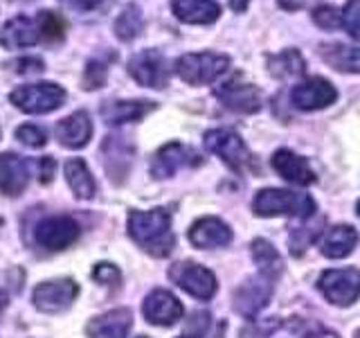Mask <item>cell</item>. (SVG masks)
I'll use <instances>...</instances> for the list:
<instances>
[{
	"label": "cell",
	"mask_w": 360,
	"mask_h": 338,
	"mask_svg": "<svg viewBox=\"0 0 360 338\" xmlns=\"http://www.w3.org/2000/svg\"><path fill=\"white\" fill-rule=\"evenodd\" d=\"M129 234L142 251L153 257H167L174 251L176 237L172 232V214L165 208L155 210H131L129 214Z\"/></svg>",
	"instance_id": "cell-1"
},
{
	"label": "cell",
	"mask_w": 360,
	"mask_h": 338,
	"mask_svg": "<svg viewBox=\"0 0 360 338\" xmlns=\"http://www.w3.org/2000/svg\"><path fill=\"white\" fill-rule=\"evenodd\" d=\"M252 210L257 217H297L302 221H309L318 206L309 194H300V192L290 189H279V187H268L259 189L252 201Z\"/></svg>",
	"instance_id": "cell-2"
},
{
	"label": "cell",
	"mask_w": 360,
	"mask_h": 338,
	"mask_svg": "<svg viewBox=\"0 0 360 338\" xmlns=\"http://www.w3.org/2000/svg\"><path fill=\"white\" fill-rule=\"evenodd\" d=\"M230 59L214 52H194L183 54L176 61V75L191 86H205L217 82L221 75L228 73Z\"/></svg>",
	"instance_id": "cell-3"
},
{
	"label": "cell",
	"mask_w": 360,
	"mask_h": 338,
	"mask_svg": "<svg viewBox=\"0 0 360 338\" xmlns=\"http://www.w3.org/2000/svg\"><path fill=\"white\" fill-rule=\"evenodd\" d=\"M9 101L16 108L32 113V115H43V113H50L54 108L63 106L65 90L61 86L52 84V82L27 84V86L16 88L14 93L9 95Z\"/></svg>",
	"instance_id": "cell-4"
},
{
	"label": "cell",
	"mask_w": 360,
	"mask_h": 338,
	"mask_svg": "<svg viewBox=\"0 0 360 338\" xmlns=\"http://www.w3.org/2000/svg\"><path fill=\"white\" fill-rule=\"evenodd\" d=\"M322 296L338 307H349L360 296V270L358 268H329L318 280Z\"/></svg>",
	"instance_id": "cell-5"
},
{
	"label": "cell",
	"mask_w": 360,
	"mask_h": 338,
	"mask_svg": "<svg viewBox=\"0 0 360 338\" xmlns=\"http://www.w3.org/2000/svg\"><path fill=\"white\" fill-rule=\"evenodd\" d=\"M205 146L207 151L217 154L221 161L234 172H243L248 165L252 163V156L248 151L245 142L241 140L239 133L232 129H212L205 133Z\"/></svg>",
	"instance_id": "cell-6"
},
{
	"label": "cell",
	"mask_w": 360,
	"mask_h": 338,
	"mask_svg": "<svg viewBox=\"0 0 360 338\" xmlns=\"http://www.w3.org/2000/svg\"><path fill=\"white\" fill-rule=\"evenodd\" d=\"M169 277H172L174 284H178L185 293L194 296L198 300H210L214 298L219 284H217V275L212 273L210 268L200 266L196 262H178L169 268Z\"/></svg>",
	"instance_id": "cell-7"
},
{
	"label": "cell",
	"mask_w": 360,
	"mask_h": 338,
	"mask_svg": "<svg viewBox=\"0 0 360 338\" xmlns=\"http://www.w3.org/2000/svg\"><path fill=\"white\" fill-rule=\"evenodd\" d=\"M77 296H79L77 282L63 277V280H50L39 284L32 293V300L37 304V309L45 313H61L70 307Z\"/></svg>",
	"instance_id": "cell-8"
},
{
	"label": "cell",
	"mask_w": 360,
	"mask_h": 338,
	"mask_svg": "<svg viewBox=\"0 0 360 338\" xmlns=\"http://www.w3.org/2000/svg\"><path fill=\"white\" fill-rule=\"evenodd\" d=\"M129 73L140 86L165 88L169 82V63L158 50H142L129 61Z\"/></svg>",
	"instance_id": "cell-9"
},
{
	"label": "cell",
	"mask_w": 360,
	"mask_h": 338,
	"mask_svg": "<svg viewBox=\"0 0 360 338\" xmlns=\"http://www.w3.org/2000/svg\"><path fill=\"white\" fill-rule=\"evenodd\" d=\"M214 93H217V97L221 99V104L225 108L236 111V113H257L264 104L262 90L252 84L241 82L239 75L234 79H228L225 84H221Z\"/></svg>",
	"instance_id": "cell-10"
},
{
	"label": "cell",
	"mask_w": 360,
	"mask_h": 338,
	"mask_svg": "<svg viewBox=\"0 0 360 338\" xmlns=\"http://www.w3.org/2000/svg\"><path fill=\"white\" fill-rule=\"evenodd\" d=\"M270 296H273V280L259 273L255 277H248L234 291V309L245 318H255L268 304Z\"/></svg>",
	"instance_id": "cell-11"
},
{
	"label": "cell",
	"mask_w": 360,
	"mask_h": 338,
	"mask_svg": "<svg viewBox=\"0 0 360 338\" xmlns=\"http://www.w3.org/2000/svg\"><path fill=\"white\" fill-rule=\"evenodd\" d=\"M79 239V223L72 217H50L37 225V242L48 251H65Z\"/></svg>",
	"instance_id": "cell-12"
},
{
	"label": "cell",
	"mask_w": 360,
	"mask_h": 338,
	"mask_svg": "<svg viewBox=\"0 0 360 338\" xmlns=\"http://www.w3.org/2000/svg\"><path fill=\"white\" fill-rule=\"evenodd\" d=\"M338 97L335 86L324 77H311L307 82L297 84L292 88L290 99L300 111H318L331 106Z\"/></svg>",
	"instance_id": "cell-13"
},
{
	"label": "cell",
	"mask_w": 360,
	"mask_h": 338,
	"mask_svg": "<svg viewBox=\"0 0 360 338\" xmlns=\"http://www.w3.org/2000/svg\"><path fill=\"white\" fill-rule=\"evenodd\" d=\"M142 313L151 325L172 327V325H176L180 318H183L185 309H183V304H180V300L174 296V293H169L165 289H155V291L149 293V296H146V300L142 304Z\"/></svg>",
	"instance_id": "cell-14"
},
{
	"label": "cell",
	"mask_w": 360,
	"mask_h": 338,
	"mask_svg": "<svg viewBox=\"0 0 360 338\" xmlns=\"http://www.w3.org/2000/svg\"><path fill=\"white\" fill-rule=\"evenodd\" d=\"M189 165H200V156L180 142H169L153 154L151 174L155 178H169V176H174L178 169L189 167Z\"/></svg>",
	"instance_id": "cell-15"
},
{
	"label": "cell",
	"mask_w": 360,
	"mask_h": 338,
	"mask_svg": "<svg viewBox=\"0 0 360 338\" xmlns=\"http://www.w3.org/2000/svg\"><path fill=\"white\" fill-rule=\"evenodd\" d=\"M189 242L200 251H210V248H223L232 242L230 225L221 221L219 217H200L198 221L191 223L187 232Z\"/></svg>",
	"instance_id": "cell-16"
},
{
	"label": "cell",
	"mask_w": 360,
	"mask_h": 338,
	"mask_svg": "<svg viewBox=\"0 0 360 338\" xmlns=\"http://www.w3.org/2000/svg\"><path fill=\"white\" fill-rule=\"evenodd\" d=\"M273 167L281 178L288 180V183H292V185L307 187V185H313L315 180H318L311 165L304 161V158H300L297 154H292L290 149L275 151L273 154Z\"/></svg>",
	"instance_id": "cell-17"
},
{
	"label": "cell",
	"mask_w": 360,
	"mask_h": 338,
	"mask_svg": "<svg viewBox=\"0 0 360 338\" xmlns=\"http://www.w3.org/2000/svg\"><path fill=\"white\" fill-rule=\"evenodd\" d=\"M30 183V165L18 154H0V189L7 196H18Z\"/></svg>",
	"instance_id": "cell-18"
},
{
	"label": "cell",
	"mask_w": 360,
	"mask_h": 338,
	"mask_svg": "<svg viewBox=\"0 0 360 338\" xmlns=\"http://www.w3.org/2000/svg\"><path fill=\"white\" fill-rule=\"evenodd\" d=\"M133 327L131 309H112L88 323L86 332L90 338H127Z\"/></svg>",
	"instance_id": "cell-19"
},
{
	"label": "cell",
	"mask_w": 360,
	"mask_h": 338,
	"mask_svg": "<svg viewBox=\"0 0 360 338\" xmlns=\"http://www.w3.org/2000/svg\"><path fill=\"white\" fill-rule=\"evenodd\" d=\"M90 138H93V122L84 111H77L56 124V140L68 149H82Z\"/></svg>",
	"instance_id": "cell-20"
},
{
	"label": "cell",
	"mask_w": 360,
	"mask_h": 338,
	"mask_svg": "<svg viewBox=\"0 0 360 338\" xmlns=\"http://www.w3.org/2000/svg\"><path fill=\"white\" fill-rule=\"evenodd\" d=\"M155 108L153 101L146 99H117L106 101L101 106V118L106 124H127V122H140Z\"/></svg>",
	"instance_id": "cell-21"
},
{
	"label": "cell",
	"mask_w": 360,
	"mask_h": 338,
	"mask_svg": "<svg viewBox=\"0 0 360 338\" xmlns=\"http://www.w3.org/2000/svg\"><path fill=\"white\" fill-rule=\"evenodd\" d=\"M39 41H41L39 23L27 18V16L11 18L7 25L3 27V32H0V43H3L7 50L30 48V45L39 43Z\"/></svg>",
	"instance_id": "cell-22"
},
{
	"label": "cell",
	"mask_w": 360,
	"mask_h": 338,
	"mask_svg": "<svg viewBox=\"0 0 360 338\" xmlns=\"http://www.w3.org/2000/svg\"><path fill=\"white\" fill-rule=\"evenodd\" d=\"M178 20L189 25H210L221 16V7L214 0H172Z\"/></svg>",
	"instance_id": "cell-23"
},
{
	"label": "cell",
	"mask_w": 360,
	"mask_h": 338,
	"mask_svg": "<svg viewBox=\"0 0 360 338\" xmlns=\"http://www.w3.org/2000/svg\"><path fill=\"white\" fill-rule=\"evenodd\" d=\"M356 244H358L356 228H352V225H347V223H340V225H333V228H329L324 232L320 251L324 257H329V259H342V257L354 253Z\"/></svg>",
	"instance_id": "cell-24"
},
{
	"label": "cell",
	"mask_w": 360,
	"mask_h": 338,
	"mask_svg": "<svg viewBox=\"0 0 360 338\" xmlns=\"http://www.w3.org/2000/svg\"><path fill=\"white\" fill-rule=\"evenodd\" d=\"M320 54L333 70L360 73V48H352L345 43H324L320 45Z\"/></svg>",
	"instance_id": "cell-25"
},
{
	"label": "cell",
	"mask_w": 360,
	"mask_h": 338,
	"mask_svg": "<svg viewBox=\"0 0 360 338\" xmlns=\"http://www.w3.org/2000/svg\"><path fill=\"white\" fill-rule=\"evenodd\" d=\"M65 180H68V185H70V189L75 192V196H79V199L95 196L97 183L82 158H72V161L65 163Z\"/></svg>",
	"instance_id": "cell-26"
},
{
	"label": "cell",
	"mask_w": 360,
	"mask_h": 338,
	"mask_svg": "<svg viewBox=\"0 0 360 338\" xmlns=\"http://www.w3.org/2000/svg\"><path fill=\"white\" fill-rule=\"evenodd\" d=\"M250 251H252V259L259 266V273L270 277V280H277L281 275L284 262H281V255L273 244L266 242V239H255Z\"/></svg>",
	"instance_id": "cell-27"
},
{
	"label": "cell",
	"mask_w": 360,
	"mask_h": 338,
	"mask_svg": "<svg viewBox=\"0 0 360 338\" xmlns=\"http://www.w3.org/2000/svg\"><path fill=\"white\" fill-rule=\"evenodd\" d=\"M268 70L279 79L295 77L304 73V59L297 50H281L279 54L268 56Z\"/></svg>",
	"instance_id": "cell-28"
},
{
	"label": "cell",
	"mask_w": 360,
	"mask_h": 338,
	"mask_svg": "<svg viewBox=\"0 0 360 338\" xmlns=\"http://www.w3.org/2000/svg\"><path fill=\"white\" fill-rule=\"evenodd\" d=\"M140 30H142V14H140V9L135 7V5H129L117 16V20H115V34H117V39L131 41V39L138 37Z\"/></svg>",
	"instance_id": "cell-29"
},
{
	"label": "cell",
	"mask_w": 360,
	"mask_h": 338,
	"mask_svg": "<svg viewBox=\"0 0 360 338\" xmlns=\"http://www.w3.org/2000/svg\"><path fill=\"white\" fill-rule=\"evenodd\" d=\"M39 23V32H41V39L45 41H61L63 39V20L59 18V14L54 11H43V14L37 18Z\"/></svg>",
	"instance_id": "cell-30"
},
{
	"label": "cell",
	"mask_w": 360,
	"mask_h": 338,
	"mask_svg": "<svg viewBox=\"0 0 360 338\" xmlns=\"http://www.w3.org/2000/svg\"><path fill=\"white\" fill-rule=\"evenodd\" d=\"M342 27L352 39L360 41V0H349L342 9Z\"/></svg>",
	"instance_id": "cell-31"
},
{
	"label": "cell",
	"mask_w": 360,
	"mask_h": 338,
	"mask_svg": "<svg viewBox=\"0 0 360 338\" xmlns=\"http://www.w3.org/2000/svg\"><path fill=\"white\" fill-rule=\"evenodd\" d=\"M313 20H315V25L322 30H335L342 25V14L331 5H322L313 11Z\"/></svg>",
	"instance_id": "cell-32"
},
{
	"label": "cell",
	"mask_w": 360,
	"mask_h": 338,
	"mask_svg": "<svg viewBox=\"0 0 360 338\" xmlns=\"http://www.w3.org/2000/svg\"><path fill=\"white\" fill-rule=\"evenodd\" d=\"M16 138L20 142H25L27 146H34V149L48 142V135H45V131L41 127H37V124H22V127H18Z\"/></svg>",
	"instance_id": "cell-33"
},
{
	"label": "cell",
	"mask_w": 360,
	"mask_h": 338,
	"mask_svg": "<svg viewBox=\"0 0 360 338\" xmlns=\"http://www.w3.org/2000/svg\"><path fill=\"white\" fill-rule=\"evenodd\" d=\"M82 84L86 90H93V88H101L106 84V65L99 63V61H90L86 65V73H84V79Z\"/></svg>",
	"instance_id": "cell-34"
},
{
	"label": "cell",
	"mask_w": 360,
	"mask_h": 338,
	"mask_svg": "<svg viewBox=\"0 0 360 338\" xmlns=\"http://www.w3.org/2000/svg\"><path fill=\"white\" fill-rule=\"evenodd\" d=\"M93 277L99 282V284H106V287H110V284H117V282L122 280V275H120V270L112 266V264H108V262H101V264H97L95 268H93Z\"/></svg>",
	"instance_id": "cell-35"
},
{
	"label": "cell",
	"mask_w": 360,
	"mask_h": 338,
	"mask_svg": "<svg viewBox=\"0 0 360 338\" xmlns=\"http://www.w3.org/2000/svg\"><path fill=\"white\" fill-rule=\"evenodd\" d=\"M210 313L207 311H196L194 315H191V320H189V327H187V336L191 338H202L207 332V327H210Z\"/></svg>",
	"instance_id": "cell-36"
},
{
	"label": "cell",
	"mask_w": 360,
	"mask_h": 338,
	"mask_svg": "<svg viewBox=\"0 0 360 338\" xmlns=\"http://www.w3.org/2000/svg\"><path fill=\"white\" fill-rule=\"evenodd\" d=\"M54 167H56V163H54V158H52V156L41 158V161H39V180H41V183H45V185L52 183Z\"/></svg>",
	"instance_id": "cell-37"
},
{
	"label": "cell",
	"mask_w": 360,
	"mask_h": 338,
	"mask_svg": "<svg viewBox=\"0 0 360 338\" xmlns=\"http://www.w3.org/2000/svg\"><path fill=\"white\" fill-rule=\"evenodd\" d=\"M14 65H16V73H22V75L41 73V70H43V61H41V59H20V61H16Z\"/></svg>",
	"instance_id": "cell-38"
},
{
	"label": "cell",
	"mask_w": 360,
	"mask_h": 338,
	"mask_svg": "<svg viewBox=\"0 0 360 338\" xmlns=\"http://www.w3.org/2000/svg\"><path fill=\"white\" fill-rule=\"evenodd\" d=\"M61 3H65L68 7H72V9H79V11H90V9L99 7L101 0H61Z\"/></svg>",
	"instance_id": "cell-39"
},
{
	"label": "cell",
	"mask_w": 360,
	"mask_h": 338,
	"mask_svg": "<svg viewBox=\"0 0 360 338\" xmlns=\"http://www.w3.org/2000/svg\"><path fill=\"white\" fill-rule=\"evenodd\" d=\"M279 5L286 9H300L304 5V0H279Z\"/></svg>",
	"instance_id": "cell-40"
},
{
	"label": "cell",
	"mask_w": 360,
	"mask_h": 338,
	"mask_svg": "<svg viewBox=\"0 0 360 338\" xmlns=\"http://www.w3.org/2000/svg\"><path fill=\"white\" fill-rule=\"evenodd\" d=\"M304 338H338V334L322 330V332H313V334H307V336H304Z\"/></svg>",
	"instance_id": "cell-41"
},
{
	"label": "cell",
	"mask_w": 360,
	"mask_h": 338,
	"mask_svg": "<svg viewBox=\"0 0 360 338\" xmlns=\"http://www.w3.org/2000/svg\"><path fill=\"white\" fill-rule=\"evenodd\" d=\"M248 3H250V0H230V5H232L234 11H243L248 7Z\"/></svg>",
	"instance_id": "cell-42"
},
{
	"label": "cell",
	"mask_w": 360,
	"mask_h": 338,
	"mask_svg": "<svg viewBox=\"0 0 360 338\" xmlns=\"http://www.w3.org/2000/svg\"><path fill=\"white\" fill-rule=\"evenodd\" d=\"M5 304H7V293H5L3 289H0V311L5 309Z\"/></svg>",
	"instance_id": "cell-43"
},
{
	"label": "cell",
	"mask_w": 360,
	"mask_h": 338,
	"mask_svg": "<svg viewBox=\"0 0 360 338\" xmlns=\"http://www.w3.org/2000/svg\"><path fill=\"white\" fill-rule=\"evenodd\" d=\"M356 212H358V217H360V201L356 203Z\"/></svg>",
	"instance_id": "cell-44"
},
{
	"label": "cell",
	"mask_w": 360,
	"mask_h": 338,
	"mask_svg": "<svg viewBox=\"0 0 360 338\" xmlns=\"http://www.w3.org/2000/svg\"><path fill=\"white\" fill-rule=\"evenodd\" d=\"M354 338H360V330H358V332H356V336H354Z\"/></svg>",
	"instance_id": "cell-45"
},
{
	"label": "cell",
	"mask_w": 360,
	"mask_h": 338,
	"mask_svg": "<svg viewBox=\"0 0 360 338\" xmlns=\"http://www.w3.org/2000/svg\"><path fill=\"white\" fill-rule=\"evenodd\" d=\"M180 338H189V336H180Z\"/></svg>",
	"instance_id": "cell-46"
},
{
	"label": "cell",
	"mask_w": 360,
	"mask_h": 338,
	"mask_svg": "<svg viewBox=\"0 0 360 338\" xmlns=\"http://www.w3.org/2000/svg\"><path fill=\"white\" fill-rule=\"evenodd\" d=\"M138 338H146V336H138Z\"/></svg>",
	"instance_id": "cell-47"
}]
</instances>
